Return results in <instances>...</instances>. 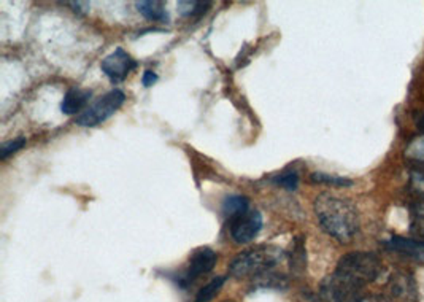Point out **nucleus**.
Here are the masks:
<instances>
[{"label":"nucleus","mask_w":424,"mask_h":302,"mask_svg":"<svg viewBox=\"0 0 424 302\" xmlns=\"http://www.w3.org/2000/svg\"><path fill=\"white\" fill-rule=\"evenodd\" d=\"M313 210L321 229L334 240L350 243L359 231V213L350 199L321 193L315 197Z\"/></svg>","instance_id":"f257e3e1"},{"label":"nucleus","mask_w":424,"mask_h":302,"mask_svg":"<svg viewBox=\"0 0 424 302\" xmlns=\"http://www.w3.org/2000/svg\"><path fill=\"white\" fill-rule=\"evenodd\" d=\"M284 254L286 253L275 245H258L245 250L231 261L229 274L235 278H254L280 264Z\"/></svg>","instance_id":"f03ea898"},{"label":"nucleus","mask_w":424,"mask_h":302,"mask_svg":"<svg viewBox=\"0 0 424 302\" xmlns=\"http://www.w3.org/2000/svg\"><path fill=\"white\" fill-rule=\"evenodd\" d=\"M383 261L374 252H351L337 263L335 272L364 288L379 280L383 274Z\"/></svg>","instance_id":"7ed1b4c3"},{"label":"nucleus","mask_w":424,"mask_h":302,"mask_svg":"<svg viewBox=\"0 0 424 302\" xmlns=\"http://www.w3.org/2000/svg\"><path fill=\"white\" fill-rule=\"evenodd\" d=\"M126 102V94L121 89H112L77 116L75 123L83 127H96L113 116Z\"/></svg>","instance_id":"20e7f679"},{"label":"nucleus","mask_w":424,"mask_h":302,"mask_svg":"<svg viewBox=\"0 0 424 302\" xmlns=\"http://www.w3.org/2000/svg\"><path fill=\"white\" fill-rule=\"evenodd\" d=\"M319 296L324 302H359L365 294L364 288L334 271L319 285Z\"/></svg>","instance_id":"39448f33"},{"label":"nucleus","mask_w":424,"mask_h":302,"mask_svg":"<svg viewBox=\"0 0 424 302\" xmlns=\"http://www.w3.org/2000/svg\"><path fill=\"white\" fill-rule=\"evenodd\" d=\"M217 261L218 254L214 253L210 247L197 248L196 252L191 254L188 267H186L182 274H178V277H175L177 285L183 289L191 287L197 278L212 272L214 266H217Z\"/></svg>","instance_id":"423d86ee"},{"label":"nucleus","mask_w":424,"mask_h":302,"mask_svg":"<svg viewBox=\"0 0 424 302\" xmlns=\"http://www.w3.org/2000/svg\"><path fill=\"white\" fill-rule=\"evenodd\" d=\"M137 67L138 62L123 48H116L113 53L103 57L101 64L102 72L105 73V77L115 85L123 83V81L129 77V73L136 71Z\"/></svg>","instance_id":"0eeeda50"},{"label":"nucleus","mask_w":424,"mask_h":302,"mask_svg":"<svg viewBox=\"0 0 424 302\" xmlns=\"http://www.w3.org/2000/svg\"><path fill=\"white\" fill-rule=\"evenodd\" d=\"M261 229H263V215L259 210L248 208L245 213L231 220V237L239 245H245V243L251 242L259 234Z\"/></svg>","instance_id":"6e6552de"},{"label":"nucleus","mask_w":424,"mask_h":302,"mask_svg":"<svg viewBox=\"0 0 424 302\" xmlns=\"http://www.w3.org/2000/svg\"><path fill=\"white\" fill-rule=\"evenodd\" d=\"M389 292L397 302H416L418 289L415 277L410 271H396L389 277Z\"/></svg>","instance_id":"1a4fd4ad"},{"label":"nucleus","mask_w":424,"mask_h":302,"mask_svg":"<svg viewBox=\"0 0 424 302\" xmlns=\"http://www.w3.org/2000/svg\"><path fill=\"white\" fill-rule=\"evenodd\" d=\"M383 247L389 253H396L415 261H424V242L415 240L411 237L407 239V237L393 236L386 242H383Z\"/></svg>","instance_id":"9d476101"},{"label":"nucleus","mask_w":424,"mask_h":302,"mask_svg":"<svg viewBox=\"0 0 424 302\" xmlns=\"http://www.w3.org/2000/svg\"><path fill=\"white\" fill-rule=\"evenodd\" d=\"M92 92L89 89L72 88L66 92L64 101L61 103V110L64 115H77L83 113L88 108V102L91 101Z\"/></svg>","instance_id":"9b49d317"},{"label":"nucleus","mask_w":424,"mask_h":302,"mask_svg":"<svg viewBox=\"0 0 424 302\" xmlns=\"http://www.w3.org/2000/svg\"><path fill=\"white\" fill-rule=\"evenodd\" d=\"M409 215H410L409 231L411 234V239L424 242V196L423 194H415V199L410 202Z\"/></svg>","instance_id":"f8f14e48"},{"label":"nucleus","mask_w":424,"mask_h":302,"mask_svg":"<svg viewBox=\"0 0 424 302\" xmlns=\"http://www.w3.org/2000/svg\"><path fill=\"white\" fill-rule=\"evenodd\" d=\"M286 257L289 259V269L294 272L295 275L304 274L307 267V252H305V239L304 236L294 237L289 250L286 252Z\"/></svg>","instance_id":"ddd939ff"},{"label":"nucleus","mask_w":424,"mask_h":302,"mask_svg":"<svg viewBox=\"0 0 424 302\" xmlns=\"http://www.w3.org/2000/svg\"><path fill=\"white\" fill-rule=\"evenodd\" d=\"M404 156L410 169H424V136H415L407 143Z\"/></svg>","instance_id":"4468645a"},{"label":"nucleus","mask_w":424,"mask_h":302,"mask_svg":"<svg viewBox=\"0 0 424 302\" xmlns=\"http://www.w3.org/2000/svg\"><path fill=\"white\" fill-rule=\"evenodd\" d=\"M136 7L138 10V13L149 21H158V22L168 21L166 3L159 2V0H142V2L136 3Z\"/></svg>","instance_id":"2eb2a0df"},{"label":"nucleus","mask_w":424,"mask_h":302,"mask_svg":"<svg viewBox=\"0 0 424 302\" xmlns=\"http://www.w3.org/2000/svg\"><path fill=\"white\" fill-rule=\"evenodd\" d=\"M248 206H249L248 197H245V196H229L224 199L223 206H221V210H223V215L226 218L234 220V218L239 217V215L245 213L248 210Z\"/></svg>","instance_id":"dca6fc26"},{"label":"nucleus","mask_w":424,"mask_h":302,"mask_svg":"<svg viewBox=\"0 0 424 302\" xmlns=\"http://www.w3.org/2000/svg\"><path fill=\"white\" fill-rule=\"evenodd\" d=\"M226 280H228V277L218 275V277H214L213 280L208 282L207 285H203V287L196 294V302H210V301H213L219 294V292L223 289Z\"/></svg>","instance_id":"f3484780"},{"label":"nucleus","mask_w":424,"mask_h":302,"mask_svg":"<svg viewBox=\"0 0 424 302\" xmlns=\"http://www.w3.org/2000/svg\"><path fill=\"white\" fill-rule=\"evenodd\" d=\"M312 183L316 185H328V187L334 188H350L353 187V180L340 175H334V173L326 172H313L310 175Z\"/></svg>","instance_id":"a211bd4d"},{"label":"nucleus","mask_w":424,"mask_h":302,"mask_svg":"<svg viewBox=\"0 0 424 302\" xmlns=\"http://www.w3.org/2000/svg\"><path fill=\"white\" fill-rule=\"evenodd\" d=\"M178 13L184 16V18H200L202 15H205L210 10L212 3L210 2H189V0H182L178 2Z\"/></svg>","instance_id":"6ab92c4d"},{"label":"nucleus","mask_w":424,"mask_h":302,"mask_svg":"<svg viewBox=\"0 0 424 302\" xmlns=\"http://www.w3.org/2000/svg\"><path fill=\"white\" fill-rule=\"evenodd\" d=\"M288 287V280L286 277L282 274H275V272H265V274H261L258 277H254V288H286Z\"/></svg>","instance_id":"aec40b11"},{"label":"nucleus","mask_w":424,"mask_h":302,"mask_svg":"<svg viewBox=\"0 0 424 302\" xmlns=\"http://www.w3.org/2000/svg\"><path fill=\"white\" fill-rule=\"evenodd\" d=\"M272 182L278 185V187L288 189V191H295V189H298V185H299V173L295 172L294 169L283 171L280 173H277V175L272 178Z\"/></svg>","instance_id":"412c9836"},{"label":"nucleus","mask_w":424,"mask_h":302,"mask_svg":"<svg viewBox=\"0 0 424 302\" xmlns=\"http://www.w3.org/2000/svg\"><path fill=\"white\" fill-rule=\"evenodd\" d=\"M26 143H27L26 137H18V138H15V141L5 142L2 147H0V159L5 161L10 154H13V153H16V151H20L21 148H24Z\"/></svg>","instance_id":"4be33fe9"},{"label":"nucleus","mask_w":424,"mask_h":302,"mask_svg":"<svg viewBox=\"0 0 424 302\" xmlns=\"http://www.w3.org/2000/svg\"><path fill=\"white\" fill-rule=\"evenodd\" d=\"M410 185L415 194L424 196V169H410Z\"/></svg>","instance_id":"5701e85b"},{"label":"nucleus","mask_w":424,"mask_h":302,"mask_svg":"<svg viewBox=\"0 0 424 302\" xmlns=\"http://www.w3.org/2000/svg\"><path fill=\"white\" fill-rule=\"evenodd\" d=\"M158 73L153 72V71H145L143 77H142V83L145 88H149V86H153L156 81H158Z\"/></svg>","instance_id":"b1692460"},{"label":"nucleus","mask_w":424,"mask_h":302,"mask_svg":"<svg viewBox=\"0 0 424 302\" xmlns=\"http://www.w3.org/2000/svg\"><path fill=\"white\" fill-rule=\"evenodd\" d=\"M359 302H393V301L386 298V296H381V294H365Z\"/></svg>","instance_id":"393cba45"},{"label":"nucleus","mask_w":424,"mask_h":302,"mask_svg":"<svg viewBox=\"0 0 424 302\" xmlns=\"http://www.w3.org/2000/svg\"><path fill=\"white\" fill-rule=\"evenodd\" d=\"M415 123L416 127L421 131V134L424 136V112H416L415 113Z\"/></svg>","instance_id":"a878e982"},{"label":"nucleus","mask_w":424,"mask_h":302,"mask_svg":"<svg viewBox=\"0 0 424 302\" xmlns=\"http://www.w3.org/2000/svg\"><path fill=\"white\" fill-rule=\"evenodd\" d=\"M224 302H235V301H224Z\"/></svg>","instance_id":"bb28decb"}]
</instances>
